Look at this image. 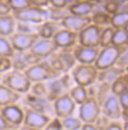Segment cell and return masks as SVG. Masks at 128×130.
<instances>
[{
	"label": "cell",
	"instance_id": "cell-32",
	"mask_svg": "<svg viewBox=\"0 0 128 130\" xmlns=\"http://www.w3.org/2000/svg\"><path fill=\"white\" fill-rule=\"evenodd\" d=\"M30 92H31L32 95H35V96H39V97L46 96L47 89H46L45 82H34V83H32Z\"/></svg>",
	"mask_w": 128,
	"mask_h": 130
},
{
	"label": "cell",
	"instance_id": "cell-1",
	"mask_svg": "<svg viewBox=\"0 0 128 130\" xmlns=\"http://www.w3.org/2000/svg\"><path fill=\"white\" fill-rule=\"evenodd\" d=\"M25 75L27 76L32 83L34 82H46L52 79H56L62 75L60 72L52 66L50 62L48 61H40L37 63L31 64L24 70Z\"/></svg>",
	"mask_w": 128,
	"mask_h": 130
},
{
	"label": "cell",
	"instance_id": "cell-10",
	"mask_svg": "<svg viewBox=\"0 0 128 130\" xmlns=\"http://www.w3.org/2000/svg\"><path fill=\"white\" fill-rule=\"evenodd\" d=\"M8 39L15 51L26 52L39 39V35H37V33H28V32L17 31L11 34Z\"/></svg>",
	"mask_w": 128,
	"mask_h": 130
},
{
	"label": "cell",
	"instance_id": "cell-13",
	"mask_svg": "<svg viewBox=\"0 0 128 130\" xmlns=\"http://www.w3.org/2000/svg\"><path fill=\"white\" fill-rule=\"evenodd\" d=\"M0 114H1L5 121L10 125H12L15 128H20L23 126L24 122V108H21L19 105L11 104L8 106H3L0 108Z\"/></svg>",
	"mask_w": 128,
	"mask_h": 130
},
{
	"label": "cell",
	"instance_id": "cell-6",
	"mask_svg": "<svg viewBox=\"0 0 128 130\" xmlns=\"http://www.w3.org/2000/svg\"><path fill=\"white\" fill-rule=\"evenodd\" d=\"M16 21L21 24H31V25H40L44 21L47 16V11L43 8L30 5L28 8L21 9L19 11H15L12 14Z\"/></svg>",
	"mask_w": 128,
	"mask_h": 130
},
{
	"label": "cell",
	"instance_id": "cell-17",
	"mask_svg": "<svg viewBox=\"0 0 128 130\" xmlns=\"http://www.w3.org/2000/svg\"><path fill=\"white\" fill-rule=\"evenodd\" d=\"M64 51L62 52H55L53 56H55V59L50 62V64L55 67L58 72L62 73H67L68 70H71L74 65H75V58L73 56L72 52L67 51V49H63Z\"/></svg>",
	"mask_w": 128,
	"mask_h": 130
},
{
	"label": "cell",
	"instance_id": "cell-34",
	"mask_svg": "<svg viewBox=\"0 0 128 130\" xmlns=\"http://www.w3.org/2000/svg\"><path fill=\"white\" fill-rule=\"evenodd\" d=\"M43 130H64V128L62 127L60 118L55 117V118H51L49 123L43 128Z\"/></svg>",
	"mask_w": 128,
	"mask_h": 130
},
{
	"label": "cell",
	"instance_id": "cell-40",
	"mask_svg": "<svg viewBox=\"0 0 128 130\" xmlns=\"http://www.w3.org/2000/svg\"><path fill=\"white\" fill-rule=\"evenodd\" d=\"M31 5L33 7H39V8H44L49 4V0H28Z\"/></svg>",
	"mask_w": 128,
	"mask_h": 130
},
{
	"label": "cell",
	"instance_id": "cell-37",
	"mask_svg": "<svg viewBox=\"0 0 128 130\" xmlns=\"http://www.w3.org/2000/svg\"><path fill=\"white\" fill-rule=\"evenodd\" d=\"M103 130H128L126 126L121 124L117 121H110L109 124L107 125Z\"/></svg>",
	"mask_w": 128,
	"mask_h": 130
},
{
	"label": "cell",
	"instance_id": "cell-47",
	"mask_svg": "<svg viewBox=\"0 0 128 130\" xmlns=\"http://www.w3.org/2000/svg\"><path fill=\"white\" fill-rule=\"evenodd\" d=\"M85 1H90V2H95V0H85Z\"/></svg>",
	"mask_w": 128,
	"mask_h": 130
},
{
	"label": "cell",
	"instance_id": "cell-7",
	"mask_svg": "<svg viewBox=\"0 0 128 130\" xmlns=\"http://www.w3.org/2000/svg\"><path fill=\"white\" fill-rule=\"evenodd\" d=\"M126 48L127 47L119 48L113 45L99 48L97 58H96V60L94 62L95 67L97 68V70H103V69H107L109 67L114 66L117 58L121 55V52L124 49H126Z\"/></svg>",
	"mask_w": 128,
	"mask_h": 130
},
{
	"label": "cell",
	"instance_id": "cell-28",
	"mask_svg": "<svg viewBox=\"0 0 128 130\" xmlns=\"http://www.w3.org/2000/svg\"><path fill=\"white\" fill-rule=\"evenodd\" d=\"M114 29L111 26H106L101 30L100 33V40H99V48H103L106 46L111 45L112 43V36H113Z\"/></svg>",
	"mask_w": 128,
	"mask_h": 130
},
{
	"label": "cell",
	"instance_id": "cell-20",
	"mask_svg": "<svg viewBox=\"0 0 128 130\" xmlns=\"http://www.w3.org/2000/svg\"><path fill=\"white\" fill-rule=\"evenodd\" d=\"M20 94L15 93L14 91L9 89L7 85H4L0 81V108L11 104H16L18 100H20Z\"/></svg>",
	"mask_w": 128,
	"mask_h": 130
},
{
	"label": "cell",
	"instance_id": "cell-23",
	"mask_svg": "<svg viewBox=\"0 0 128 130\" xmlns=\"http://www.w3.org/2000/svg\"><path fill=\"white\" fill-rule=\"evenodd\" d=\"M67 93L72 97V99L75 101V104L78 105V106L81 105L82 102L89 97L88 88H85L83 85H79V84H76V85L72 86V88H69Z\"/></svg>",
	"mask_w": 128,
	"mask_h": 130
},
{
	"label": "cell",
	"instance_id": "cell-41",
	"mask_svg": "<svg viewBox=\"0 0 128 130\" xmlns=\"http://www.w3.org/2000/svg\"><path fill=\"white\" fill-rule=\"evenodd\" d=\"M11 128H15V127L10 125V124L5 121V118L0 114V130H8V129H11Z\"/></svg>",
	"mask_w": 128,
	"mask_h": 130
},
{
	"label": "cell",
	"instance_id": "cell-33",
	"mask_svg": "<svg viewBox=\"0 0 128 130\" xmlns=\"http://www.w3.org/2000/svg\"><path fill=\"white\" fill-rule=\"evenodd\" d=\"M114 66L127 70V67H128V48H126V49H124L121 52V55L119 56V58H117Z\"/></svg>",
	"mask_w": 128,
	"mask_h": 130
},
{
	"label": "cell",
	"instance_id": "cell-30",
	"mask_svg": "<svg viewBox=\"0 0 128 130\" xmlns=\"http://www.w3.org/2000/svg\"><path fill=\"white\" fill-rule=\"evenodd\" d=\"M110 14H108L107 12H98L93 14V16H91V19H92V24H95L97 26H101V27H106L109 26L110 23Z\"/></svg>",
	"mask_w": 128,
	"mask_h": 130
},
{
	"label": "cell",
	"instance_id": "cell-36",
	"mask_svg": "<svg viewBox=\"0 0 128 130\" xmlns=\"http://www.w3.org/2000/svg\"><path fill=\"white\" fill-rule=\"evenodd\" d=\"M117 100H119V104L122 108V110L128 111V90L117 96Z\"/></svg>",
	"mask_w": 128,
	"mask_h": 130
},
{
	"label": "cell",
	"instance_id": "cell-18",
	"mask_svg": "<svg viewBox=\"0 0 128 130\" xmlns=\"http://www.w3.org/2000/svg\"><path fill=\"white\" fill-rule=\"evenodd\" d=\"M68 14L77 15V16H90L93 13L95 8V2L85 1V0H79V1L67 5Z\"/></svg>",
	"mask_w": 128,
	"mask_h": 130
},
{
	"label": "cell",
	"instance_id": "cell-46",
	"mask_svg": "<svg viewBox=\"0 0 128 130\" xmlns=\"http://www.w3.org/2000/svg\"><path fill=\"white\" fill-rule=\"evenodd\" d=\"M8 130H21L20 128H11V129H8Z\"/></svg>",
	"mask_w": 128,
	"mask_h": 130
},
{
	"label": "cell",
	"instance_id": "cell-39",
	"mask_svg": "<svg viewBox=\"0 0 128 130\" xmlns=\"http://www.w3.org/2000/svg\"><path fill=\"white\" fill-rule=\"evenodd\" d=\"M11 12H12V11H11L9 4L5 2V1L0 0V16L9 15V14H11Z\"/></svg>",
	"mask_w": 128,
	"mask_h": 130
},
{
	"label": "cell",
	"instance_id": "cell-8",
	"mask_svg": "<svg viewBox=\"0 0 128 130\" xmlns=\"http://www.w3.org/2000/svg\"><path fill=\"white\" fill-rule=\"evenodd\" d=\"M51 108L56 117L62 118V117L74 115L77 105L75 104V101L72 99V97L66 92V93H63L61 95L57 96L52 100Z\"/></svg>",
	"mask_w": 128,
	"mask_h": 130
},
{
	"label": "cell",
	"instance_id": "cell-4",
	"mask_svg": "<svg viewBox=\"0 0 128 130\" xmlns=\"http://www.w3.org/2000/svg\"><path fill=\"white\" fill-rule=\"evenodd\" d=\"M98 70L94 64H78L72 68V78L74 82L85 88L93 85L97 79Z\"/></svg>",
	"mask_w": 128,
	"mask_h": 130
},
{
	"label": "cell",
	"instance_id": "cell-38",
	"mask_svg": "<svg viewBox=\"0 0 128 130\" xmlns=\"http://www.w3.org/2000/svg\"><path fill=\"white\" fill-rule=\"evenodd\" d=\"M49 4L55 9H65L67 7V0H49Z\"/></svg>",
	"mask_w": 128,
	"mask_h": 130
},
{
	"label": "cell",
	"instance_id": "cell-19",
	"mask_svg": "<svg viewBox=\"0 0 128 130\" xmlns=\"http://www.w3.org/2000/svg\"><path fill=\"white\" fill-rule=\"evenodd\" d=\"M126 72L127 70L119 68L116 66H112V67H109L107 69L98 70L97 79H96V81H98V82L101 83V84L110 85L117 77H119V76H121L122 74H124Z\"/></svg>",
	"mask_w": 128,
	"mask_h": 130
},
{
	"label": "cell",
	"instance_id": "cell-14",
	"mask_svg": "<svg viewBox=\"0 0 128 130\" xmlns=\"http://www.w3.org/2000/svg\"><path fill=\"white\" fill-rule=\"evenodd\" d=\"M92 23L91 16H77L72 14H66L60 20V25L63 29L69 30L75 33H79L83 28Z\"/></svg>",
	"mask_w": 128,
	"mask_h": 130
},
{
	"label": "cell",
	"instance_id": "cell-9",
	"mask_svg": "<svg viewBox=\"0 0 128 130\" xmlns=\"http://www.w3.org/2000/svg\"><path fill=\"white\" fill-rule=\"evenodd\" d=\"M104 27L91 23L78 33L77 43L88 47H99L100 33Z\"/></svg>",
	"mask_w": 128,
	"mask_h": 130
},
{
	"label": "cell",
	"instance_id": "cell-48",
	"mask_svg": "<svg viewBox=\"0 0 128 130\" xmlns=\"http://www.w3.org/2000/svg\"><path fill=\"white\" fill-rule=\"evenodd\" d=\"M0 80H1V74H0Z\"/></svg>",
	"mask_w": 128,
	"mask_h": 130
},
{
	"label": "cell",
	"instance_id": "cell-35",
	"mask_svg": "<svg viewBox=\"0 0 128 130\" xmlns=\"http://www.w3.org/2000/svg\"><path fill=\"white\" fill-rule=\"evenodd\" d=\"M12 69V60L11 58L0 57V74H3Z\"/></svg>",
	"mask_w": 128,
	"mask_h": 130
},
{
	"label": "cell",
	"instance_id": "cell-15",
	"mask_svg": "<svg viewBox=\"0 0 128 130\" xmlns=\"http://www.w3.org/2000/svg\"><path fill=\"white\" fill-rule=\"evenodd\" d=\"M99 47H88L82 45H75L73 49V56L79 64H94Z\"/></svg>",
	"mask_w": 128,
	"mask_h": 130
},
{
	"label": "cell",
	"instance_id": "cell-43",
	"mask_svg": "<svg viewBox=\"0 0 128 130\" xmlns=\"http://www.w3.org/2000/svg\"><path fill=\"white\" fill-rule=\"evenodd\" d=\"M21 130H43V129H34V128H29V127H25V126H21L20 127Z\"/></svg>",
	"mask_w": 128,
	"mask_h": 130
},
{
	"label": "cell",
	"instance_id": "cell-22",
	"mask_svg": "<svg viewBox=\"0 0 128 130\" xmlns=\"http://www.w3.org/2000/svg\"><path fill=\"white\" fill-rule=\"evenodd\" d=\"M110 93L114 96H119L123 92L128 90V74L127 72L119 76L113 82L110 84Z\"/></svg>",
	"mask_w": 128,
	"mask_h": 130
},
{
	"label": "cell",
	"instance_id": "cell-3",
	"mask_svg": "<svg viewBox=\"0 0 128 130\" xmlns=\"http://www.w3.org/2000/svg\"><path fill=\"white\" fill-rule=\"evenodd\" d=\"M0 81L4 85H7L9 89L20 95L28 94L32 85V82L27 78L24 72L14 68L1 74V80Z\"/></svg>",
	"mask_w": 128,
	"mask_h": 130
},
{
	"label": "cell",
	"instance_id": "cell-12",
	"mask_svg": "<svg viewBox=\"0 0 128 130\" xmlns=\"http://www.w3.org/2000/svg\"><path fill=\"white\" fill-rule=\"evenodd\" d=\"M101 114L108 117L110 121H117L121 120L122 108L119 104L117 97L113 94H107L105 98L100 102Z\"/></svg>",
	"mask_w": 128,
	"mask_h": 130
},
{
	"label": "cell",
	"instance_id": "cell-2",
	"mask_svg": "<svg viewBox=\"0 0 128 130\" xmlns=\"http://www.w3.org/2000/svg\"><path fill=\"white\" fill-rule=\"evenodd\" d=\"M58 50V47L52 40L40 39L39 37L34 44L31 46L30 49L25 52V56L28 64L31 65L51 57Z\"/></svg>",
	"mask_w": 128,
	"mask_h": 130
},
{
	"label": "cell",
	"instance_id": "cell-42",
	"mask_svg": "<svg viewBox=\"0 0 128 130\" xmlns=\"http://www.w3.org/2000/svg\"><path fill=\"white\" fill-rule=\"evenodd\" d=\"M80 130H99L95 126V124H90V123H83Z\"/></svg>",
	"mask_w": 128,
	"mask_h": 130
},
{
	"label": "cell",
	"instance_id": "cell-21",
	"mask_svg": "<svg viewBox=\"0 0 128 130\" xmlns=\"http://www.w3.org/2000/svg\"><path fill=\"white\" fill-rule=\"evenodd\" d=\"M16 20L12 14L0 16V35L9 37L15 32Z\"/></svg>",
	"mask_w": 128,
	"mask_h": 130
},
{
	"label": "cell",
	"instance_id": "cell-25",
	"mask_svg": "<svg viewBox=\"0 0 128 130\" xmlns=\"http://www.w3.org/2000/svg\"><path fill=\"white\" fill-rule=\"evenodd\" d=\"M56 31L57 30H56L55 23H52V21H43V23L40 24V26L37 27L36 33L40 39L51 40Z\"/></svg>",
	"mask_w": 128,
	"mask_h": 130
},
{
	"label": "cell",
	"instance_id": "cell-44",
	"mask_svg": "<svg viewBox=\"0 0 128 130\" xmlns=\"http://www.w3.org/2000/svg\"><path fill=\"white\" fill-rule=\"evenodd\" d=\"M107 1H109V0H95V2H97V3H101V4H104L105 2Z\"/></svg>",
	"mask_w": 128,
	"mask_h": 130
},
{
	"label": "cell",
	"instance_id": "cell-24",
	"mask_svg": "<svg viewBox=\"0 0 128 130\" xmlns=\"http://www.w3.org/2000/svg\"><path fill=\"white\" fill-rule=\"evenodd\" d=\"M111 45L119 48H125L128 46V27L127 28L114 29Z\"/></svg>",
	"mask_w": 128,
	"mask_h": 130
},
{
	"label": "cell",
	"instance_id": "cell-16",
	"mask_svg": "<svg viewBox=\"0 0 128 130\" xmlns=\"http://www.w3.org/2000/svg\"><path fill=\"white\" fill-rule=\"evenodd\" d=\"M77 36L78 33L62 28L55 32L51 40L58 47V49H71L76 45Z\"/></svg>",
	"mask_w": 128,
	"mask_h": 130
},
{
	"label": "cell",
	"instance_id": "cell-27",
	"mask_svg": "<svg viewBox=\"0 0 128 130\" xmlns=\"http://www.w3.org/2000/svg\"><path fill=\"white\" fill-rule=\"evenodd\" d=\"M62 127L64 128V130H80L82 126V122L79 120L78 116H66V117H62L60 118Z\"/></svg>",
	"mask_w": 128,
	"mask_h": 130
},
{
	"label": "cell",
	"instance_id": "cell-29",
	"mask_svg": "<svg viewBox=\"0 0 128 130\" xmlns=\"http://www.w3.org/2000/svg\"><path fill=\"white\" fill-rule=\"evenodd\" d=\"M14 53H15V50L13 49L9 39L5 36L0 35V57L12 58L14 56Z\"/></svg>",
	"mask_w": 128,
	"mask_h": 130
},
{
	"label": "cell",
	"instance_id": "cell-31",
	"mask_svg": "<svg viewBox=\"0 0 128 130\" xmlns=\"http://www.w3.org/2000/svg\"><path fill=\"white\" fill-rule=\"evenodd\" d=\"M5 2L9 4L11 11H13V12L28 8L31 5L28 0H5Z\"/></svg>",
	"mask_w": 128,
	"mask_h": 130
},
{
	"label": "cell",
	"instance_id": "cell-26",
	"mask_svg": "<svg viewBox=\"0 0 128 130\" xmlns=\"http://www.w3.org/2000/svg\"><path fill=\"white\" fill-rule=\"evenodd\" d=\"M113 29H121V28H127L128 26V12H119L114 13L110 16V23Z\"/></svg>",
	"mask_w": 128,
	"mask_h": 130
},
{
	"label": "cell",
	"instance_id": "cell-11",
	"mask_svg": "<svg viewBox=\"0 0 128 130\" xmlns=\"http://www.w3.org/2000/svg\"><path fill=\"white\" fill-rule=\"evenodd\" d=\"M50 120H51V117L47 113L34 110L29 107L24 109L23 126L25 127L34 128V129H43L49 123Z\"/></svg>",
	"mask_w": 128,
	"mask_h": 130
},
{
	"label": "cell",
	"instance_id": "cell-45",
	"mask_svg": "<svg viewBox=\"0 0 128 130\" xmlns=\"http://www.w3.org/2000/svg\"><path fill=\"white\" fill-rule=\"evenodd\" d=\"M112 1H115V2L122 3V2H127V0H112Z\"/></svg>",
	"mask_w": 128,
	"mask_h": 130
},
{
	"label": "cell",
	"instance_id": "cell-5",
	"mask_svg": "<svg viewBox=\"0 0 128 130\" xmlns=\"http://www.w3.org/2000/svg\"><path fill=\"white\" fill-rule=\"evenodd\" d=\"M100 114V102L94 95H89L88 98L81 105H79L78 117L82 123L94 124Z\"/></svg>",
	"mask_w": 128,
	"mask_h": 130
}]
</instances>
